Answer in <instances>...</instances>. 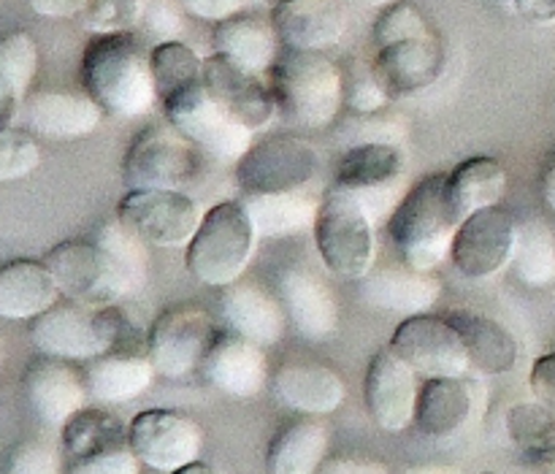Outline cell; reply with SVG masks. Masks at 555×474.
<instances>
[{
    "instance_id": "cell-1",
    "label": "cell",
    "mask_w": 555,
    "mask_h": 474,
    "mask_svg": "<svg viewBox=\"0 0 555 474\" xmlns=\"http://www.w3.org/2000/svg\"><path fill=\"white\" fill-rule=\"evenodd\" d=\"M79 79L87 95L112 117H144L157 103L152 49L133 33L92 36L81 52Z\"/></svg>"
},
{
    "instance_id": "cell-2",
    "label": "cell",
    "mask_w": 555,
    "mask_h": 474,
    "mask_svg": "<svg viewBox=\"0 0 555 474\" xmlns=\"http://www.w3.org/2000/svg\"><path fill=\"white\" fill-rule=\"evenodd\" d=\"M135 325L117 304H90L60 298L30 320V340L41 356L63 361H92L106 353H135Z\"/></svg>"
},
{
    "instance_id": "cell-3",
    "label": "cell",
    "mask_w": 555,
    "mask_h": 474,
    "mask_svg": "<svg viewBox=\"0 0 555 474\" xmlns=\"http://www.w3.org/2000/svg\"><path fill=\"white\" fill-rule=\"evenodd\" d=\"M276 114L287 125L320 130L334 125L345 108V79L341 68L323 52L282 49L269 68Z\"/></svg>"
},
{
    "instance_id": "cell-4",
    "label": "cell",
    "mask_w": 555,
    "mask_h": 474,
    "mask_svg": "<svg viewBox=\"0 0 555 474\" xmlns=\"http://www.w3.org/2000/svg\"><path fill=\"white\" fill-rule=\"evenodd\" d=\"M448 174H428L388 217V233L399 249L401 264L415 271H434L450 258L461 217L448 198Z\"/></svg>"
},
{
    "instance_id": "cell-5",
    "label": "cell",
    "mask_w": 555,
    "mask_h": 474,
    "mask_svg": "<svg viewBox=\"0 0 555 474\" xmlns=\"http://www.w3.org/2000/svg\"><path fill=\"white\" fill-rule=\"evenodd\" d=\"M255 239L258 233L242 201H220L204 212L198 231L184 247V269L204 285H233L253 260Z\"/></svg>"
},
{
    "instance_id": "cell-6",
    "label": "cell",
    "mask_w": 555,
    "mask_h": 474,
    "mask_svg": "<svg viewBox=\"0 0 555 474\" xmlns=\"http://www.w3.org/2000/svg\"><path fill=\"white\" fill-rule=\"evenodd\" d=\"M374 226L366 206L352 193L331 188L318 204L312 236L325 269L339 280L358 282L374 266Z\"/></svg>"
},
{
    "instance_id": "cell-7",
    "label": "cell",
    "mask_w": 555,
    "mask_h": 474,
    "mask_svg": "<svg viewBox=\"0 0 555 474\" xmlns=\"http://www.w3.org/2000/svg\"><path fill=\"white\" fill-rule=\"evenodd\" d=\"M198 146L171 125L141 130L122 157V182L128 190H188L201 177Z\"/></svg>"
},
{
    "instance_id": "cell-8",
    "label": "cell",
    "mask_w": 555,
    "mask_h": 474,
    "mask_svg": "<svg viewBox=\"0 0 555 474\" xmlns=\"http://www.w3.org/2000/svg\"><path fill=\"white\" fill-rule=\"evenodd\" d=\"M404 146L361 144L347 146L334 166V188L356 195L374 222L388 220L404 198Z\"/></svg>"
},
{
    "instance_id": "cell-9",
    "label": "cell",
    "mask_w": 555,
    "mask_h": 474,
    "mask_svg": "<svg viewBox=\"0 0 555 474\" xmlns=\"http://www.w3.org/2000/svg\"><path fill=\"white\" fill-rule=\"evenodd\" d=\"M160 103L168 125L215 161L236 163L253 144L255 133L217 106L204 81H195Z\"/></svg>"
},
{
    "instance_id": "cell-10",
    "label": "cell",
    "mask_w": 555,
    "mask_h": 474,
    "mask_svg": "<svg viewBox=\"0 0 555 474\" xmlns=\"http://www.w3.org/2000/svg\"><path fill=\"white\" fill-rule=\"evenodd\" d=\"M320 174V152L298 136H269L249 144L236 161L242 195L296 193Z\"/></svg>"
},
{
    "instance_id": "cell-11",
    "label": "cell",
    "mask_w": 555,
    "mask_h": 474,
    "mask_svg": "<svg viewBox=\"0 0 555 474\" xmlns=\"http://www.w3.org/2000/svg\"><path fill=\"white\" fill-rule=\"evenodd\" d=\"M198 201L184 190H128L117 220L150 247H188L201 226Z\"/></svg>"
},
{
    "instance_id": "cell-12",
    "label": "cell",
    "mask_w": 555,
    "mask_h": 474,
    "mask_svg": "<svg viewBox=\"0 0 555 474\" xmlns=\"http://www.w3.org/2000/svg\"><path fill=\"white\" fill-rule=\"evenodd\" d=\"M215 336L217 329L204 309L171 307L152 323L146 334V356L157 374L182 380L204 363Z\"/></svg>"
},
{
    "instance_id": "cell-13",
    "label": "cell",
    "mask_w": 555,
    "mask_h": 474,
    "mask_svg": "<svg viewBox=\"0 0 555 474\" xmlns=\"http://www.w3.org/2000/svg\"><path fill=\"white\" fill-rule=\"evenodd\" d=\"M390 347L401 361L410 363V369H415V374H423L426 380L464 377L472 369L464 340L444 315H412L393 331Z\"/></svg>"
},
{
    "instance_id": "cell-14",
    "label": "cell",
    "mask_w": 555,
    "mask_h": 474,
    "mask_svg": "<svg viewBox=\"0 0 555 474\" xmlns=\"http://www.w3.org/2000/svg\"><path fill=\"white\" fill-rule=\"evenodd\" d=\"M515 236H518L515 217L499 204L488 206L461 222L450 247V260L466 280H488L509 266Z\"/></svg>"
},
{
    "instance_id": "cell-15",
    "label": "cell",
    "mask_w": 555,
    "mask_h": 474,
    "mask_svg": "<svg viewBox=\"0 0 555 474\" xmlns=\"http://www.w3.org/2000/svg\"><path fill=\"white\" fill-rule=\"evenodd\" d=\"M128 445L135 459L155 472H177L201 456L198 423L173 410H144L130 421Z\"/></svg>"
},
{
    "instance_id": "cell-16",
    "label": "cell",
    "mask_w": 555,
    "mask_h": 474,
    "mask_svg": "<svg viewBox=\"0 0 555 474\" xmlns=\"http://www.w3.org/2000/svg\"><path fill=\"white\" fill-rule=\"evenodd\" d=\"M204 85L217 106L231 114L249 133L269 128L271 119L276 117L274 92L269 81L255 71L233 63L225 54L211 52L209 57H204Z\"/></svg>"
},
{
    "instance_id": "cell-17",
    "label": "cell",
    "mask_w": 555,
    "mask_h": 474,
    "mask_svg": "<svg viewBox=\"0 0 555 474\" xmlns=\"http://www.w3.org/2000/svg\"><path fill=\"white\" fill-rule=\"evenodd\" d=\"M444 63L448 57H444L442 41L437 33H428V36L401 38V41L377 47L372 71L385 95L390 101H399V98L428 90L442 76Z\"/></svg>"
},
{
    "instance_id": "cell-18",
    "label": "cell",
    "mask_w": 555,
    "mask_h": 474,
    "mask_svg": "<svg viewBox=\"0 0 555 474\" xmlns=\"http://www.w3.org/2000/svg\"><path fill=\"white\" fill-rule=\"evenodd\" d=\"M417 390L415 369L401 361L393 347L374 353L363 377V401L383 432H404L415 421Z\"/></svg>"
},
{
    "instance_id": "cell-19",
    "label": "cell",
    "mask_w": 555,
    "mask_h": 474,
    "mask_svg": "<svg viewBox=\"0 0 555 474\" xmlns=\"http://www.w3.org/2000/svg\"><path fill=\"white\" fill-rule=\"evenodd\" d=\"M43 264L49 266L65 298L90 304V307L119 304V293L114 287L112 271H108L101 247L92 239L90 242L68 239V242L54 244L47 253V258H43Z\"/></svg>"
},
{
    "instance_id": "cell-20",
    "label": "cell",
    "mask_w": 555,
    "mask_h": 474,
    "mask_svg": "<svg viewBox=\"0 0 555 474\" xmlns=\"http://www.w3.org/2000/svg\"><path fill=\"white\" fill-rule=\"evenodd\" d=\"M271 25L285 49L323 52L347 33V0H285L271 9Z\"/></svg>"
},
{
    "instance_id": "cell-21",
    "label": "cell",
    "mask_w": 555,
    "mask_h": 474,
    "mask_svg": "<svg viewBox=\"0 0 555 474\" xmlns=\"http://www.w3.org/2000/svg\"><path fill=\"white\" fill-rule=\"evenodd\" d=\"M206 383L233 399H253L266 388L269 367L263 347L238 334H217L201 363Z\"/></svg>"
},
{
    "instance_id": "cell-22",
    "label": "cell",
    "mask_w": 555,
    "mask_h": 474,
    "mask_svg": "<svg viewBox=\"0 0 555 474\" xmlns=\"http://www.w3.org/2000/svg\"><path fill=\"white\" fill-rule=\"evenodd\" d=\"M276 293L293 329L309 342H323L339 325V307L328 285L301 266H287L276 277Z\"/></svg>"
},
{
    "instance_id": "cell-23",
    "label": "cell",
    "mask_w": 555,
    "mask_h": 474,
    "mask_svg": "<svg viewBox=\"0 0 555 474\" xmlns=\"http://www.w3.org/2000/svg\"><path fill=\"white\" fill-rule=\"evenodd\" d=\"M22 119L33 133L52 141L85 139L101 125L103 108L87 92L41 90L22 101Z\"/></svg>"
},
{
    "instance_id": "cell-24",
    "label": "cell",
    "mask_w": 555,
    "mask_h": 474,
    "mask_svg": "<svg viewBox=\"0 0 555 474\" xmlns=\"http://www.w3.org/2000/svg\"><path fill=\"white\" fill-rule=\"evenodd\" d=\"M358 293L369 307L399 312L404 318L423 315L442 296V282L431 271H415L410 266H385L358 280Z\"/></svg>"
},
{
    "instance_id": "cell-25",
    "label": "cell",
    "mask_w": 555,
    "mask_h": 474,
    "mask_svg": "<svg viewBox=\"0 0 555 474\" xmlns=\"http://www.w3.org/2000/svg\"><path fill=\"white\" fill-rule=\"evenodd\" d=\"M25 396L47 426H60L85 407L87 385L63 358L41 356L27 367Z\"/></svg>"
},
{
    "instance_id": "cell-26",
    "label": "cell",
    "mask_w": 555,
    "mask_h": 474,
    "mask_svg": "<svg viewBox=\"0 0 555 474\" xmlns=\"http://www.w3.org/2000/svg\"><path fill=\"white\" fill-rule=\"evenodd\" d=\"M60 287L43 260H9L0 266V320H36L60 302Z\"/></svg>"
},
{
    "instance_id": "cell-27",
    "label": "cell",
    "mask_w": 555,
    "mask_h": 474,
    "mask_svg": "<svg viewBox=\"0 0 555 474\" xmlns=\"http://www.w3.org/2000/svg\"><path fill=\"white\" fill-rule=\"evenodd\" d=\"M475 415V388L466 377H431L417 390L415 423L426 437H455Z\"/></svg>"
},
{
    "instance_id": "cell-28",
    "label": "cell",
    "mask_w": 555,
    "mask_h": 474,
    "mask_svg": "<svg viewBox=\"0 0 555 474\" xmlns=\"http://www.w3.org/2000/svg\"><path fill=\"white\" fill-rule=\"evenodd\" d=\"M274 394L291 410L304 415H331L345 401L347 388L334 369L323 363H285L274 374Z\"/></svg>"
},
{
    "instance_id": "cell-29",
    "label": "cell",
    "mask_w": 555,
    "mask_h": 474,
    "mask_svg": "<svg viewBox=\"0 0 555 474\" xmlns=\"http://www.w3.org/2000/svg\"><path fill=\"white\" fill-rule=\"evenodd\" d=\"M276 47H280V38L271 20L253 11H236L228 20L215 22V30H211V49L255 74H263L274 65V60L280 57Z\"/></svg>"
},
{
    "instance_id": "cell-30",
    "label": "cell",
    "mask_w": 555,
    "mask_h": 474,
    "mask_svg": "<svg viewBox=\"0 0 555 474\" xmlns=\"http://www.w3.org/2000/svg\"><path fill=\"white\" fill-rule=\"evenodd\" d=\"M220 307L233 334L244 336L255 345H276L285 334L287 315L282 304L249 282H233V285L222 287Z\"/></svg>"
},
{
    "instance_id": "cell-31",
    "label": "cell",
    "mask_w": 555,
    "mask_h": 474,
    "mask_svg": "<svg viewBox=\"0 0 555 474\" xmlns=\"http://www.w3.org/2000/svg\"><path fill=\"white\" fill-rule=\"evenodd\" d=\"M444 318L464 340L472 369L488 377L513 372L518 363V342L502 323L480 312H469V309H453Z\"/></svg>"
},
{
    "instance_id": "cell-32",
    "label": "cell",
    "mask_w": 555,
    "mask_h": 474,
    "mask_svg": "<svg viewBox=\"0 0 555 474\" xmlns=\"http://www.w3.org/2000/svg\"><path fill=\"white\" fill-rule=\"evenodd\" d=\"M157 369L146 353H106L92 358L85 372L87 394L101 405H122L139 399L155 383Z\"/></svg>"
},
{
    "instance_id": "cell-33",
    "label": "cell",
    "mask_w": 555,
    "mask_h": 474,
    "mask_svg": "<svg viewBox=\"0 0 555 474\" xmlns=\"http://www.w3.org/2000/svg\"><path fill=\"white\" fill-rule=\"evenodd\" d=\"M328 450V428L314 415L287 423L271 439L266 470L269 474H318Z\"/></svg>"
},
{
    "instance_id": "cell-34",
    "label": "cell",
    "mask_w": 555,
    "mask_h": 474,
    "mask_svg": "<svg viewBox=\"0 0 555 474\" xmlns=\"http://www.w3.org/2000/svg\"><path fill=\"white\" fill-rule=\"evenodd\" d=\"M444 188H448V198L455 215L464 222L475 212L496 206L502 201L504 190H507V171L496 157H466L453 171H448Z\"/></svg>"
},
{
    "instance_id": "cell-35",
    "label": "cell",
    "mask_w": 555,
    "mask_h": 474,
    "mask_svg": "<svg viewBox=\"0 0 555 474\" xmlns=\"http://www.w3.org/2000/svg\"><path fill=\"white\" fill-rule=\"evenodd\" d=\"M242 206L253 220L255 233L266 239L296 236V233L312 231L318 217V201L296 193H271V195H238Z\"/></svg>"
},
{
    "instance_id": "cell-36",
    "label": "cell",
    "mask_w": 555,
    "mask_h": 474,
    "mask_svg": "<svg viewBox=\"0 0 555 474\" xmlns=\"http://www.w3.org/2000/svg\"><path fill=\"white\" fill-rule=\"evenodd\" d=\"M92 242L101 247L103 258H106L114 287L119 293V302L133 296V293H139L146 285V277H150V253H146V247L150 244L141 242L119 220H112L98 228Z\"/></svg>"
},
{
    "instance_id": "cell-37",
    "label": "cell",
    "mask_w": 555,
    "mask_h": 474,
    "mask_svg": "<svg viewBox=\"0 0 555 474\" xmlns=\"http://www.w3.org/2000/svg\"><path fill=\"white\" fill-rule=\"evenodd\" d=\"M63 450L70 461L85 456L103 453V450L125 448L128 445V426L114 412L103 407H81L76 415L63 423Z\"/></svg>"
},
{
    "instance_id": "cell-38",
    "label": "cell",
    "mask_w": 555,
    "mask_h": 474,
    "mask_svg": "<svg viewBox=\"0 0 555 474\" xmlns=\"http://www.w3.org/2000/svg\"><path fill=\"white\" fill-rule=\"evenodd\" d=\"M507 434L531 466H555V412L542 401H524L507 412Z\"/></svg>"
},
{
    "instance_id": "cell-39",
    "label": "cell",
    "mask_w": 555,
    "mask_h": 474,
    "mask_svg": "<svg viewBox=\"0 0 555 474\" xmlns=\"http://www.w3.org/2000/svg\"><path fill=\"white\" fill-rule=\"evenodd\" d=\"M509 266H513L515 277L529 287L551 285L555 280V236L545 222H520Z\"/></svg>"
},
{
    "instance_id": "cell-40",
    "label": "cell",
    "mask_w": 555,
    "mask_h": 474,
    "mask_svg": "<svg viewBox=\"0 0 555 474\" xmlns=\"http://www.w3.org/2000/svg\"><path fill=\"white\" fill-rule=\"evenodd\" d=\"M334 139L341 146L361 144H390L404 146L410 139V125L404 114L393 108H377V112H347L334 123Z\"/></svg>"
},
{
    "instance_id": "cell-41",
    "label": "cell",
    "mask_w": 555,
    "mask_h": 474,
    "mask_svg": "<svg viewBox=\"0 0 555 474\" xmlns=\"http://www.w3.org/2000/svg\"><path fill=\"white\" fill-rule=\"evenodd\" d=\"M152 74L157 85V101L204 81V57L184 41H163L152 47Z\"/></svg>"
},
{
    "instance_id": "cell-42",
    "label": "cell",
    "mask_w": 555,
    "mask_h": 474,
    "mask_svg": "<svg viewBox=\"0 0 555 474\" xmlns=\"http://www.w3.org/2000/svg\"><path fill=\"white\" fill-rule=\"evenodd\" d=\"M38 71V47L30 33L14 30L0 36V74L9 76L22 95H27Z\"/></svg>"
},
{
    "instance_id": "cell-43",
    "label": "cell",
    "mask_w": 555,
    "mask_h": 474,
    "mask_svg": "<svg viewBox=\"0 0 555 474\" xmlns=\"http://www.w3.org/2000/svg\"><path fill=\"white\" fill-rule=\"evenodd\" d=\"M434 33L431 22L423 16V11L417 5L399 0V3H390L379 11L377 22H374V47H385L390 41H401V38H415V36H428Z\"/></svg>"
},
{
    "instance_id": "cell-44",
    "label": "cell",
    "mask_w": 555,
    "mask_h": 474,
    "mask_svg": "<svg viewBox=\"0 0 555 474\" xmlns=\"http://www.w3.org/2000/svg\"><path fill=\"white\" fill-rule=\"evenodd\" d=\"M41 166V150L27 130L9 128L0 133V184L30 177Z\"/></svg>"
},
{
    "instance_id": "cell-45",
    "label": "cell",
    "mask_w": 555,
    "mask_h": 474,
    "mask_svg": "<svg viewBox=\"0 0 555 474\" xmlns=\"http://www.w3.org/2000/svg\"><path fill=\"white\" fill-rule=\"evenodd\" d=\"M341 79H345L347 112H377L390 103V98L385 95L377 76H374L372 63L350 60L347 65H341Z\"/></svg>"
},
{
    "instance_id": "cell-46",
    "label": "cell",
    "mask_w": 555,
    "mask_h": 474,
    "mask_svg": "<svg viewBox=\"0 0 555 474\" xmlns=\"http://www.w3.org/2000/svg\"><path fill=\"white\" fill-rule=\"evenodd\" d=\"M141 16V0H87L81 25L101 33H133Z\"/></svg>"
},
{
    "instance_id": "cell-47",
    "label": "cell",
    "mask_w": 555,
    "mask_h": 474,
    "mask_svg": "<svg viewBox=\"0 0 555 474\" xmlns=\"http://www.w3.org/2000/svg\"><path fill=\"white\" fill-rule=\"evenodd\" d=\"M135 30L150 38L152 47L163 41H179L184 25L177 0H141V16Z\"/></svg>"
},
{
    "instance_id": "cell-48",
    "label": "cell",
    "mask_w": 555,
    "mask_h": 474,
    "mask_svg": "<svg viewBox=\"0 0 555 474\" xmlns=\"http://www.w3.org/2000/svg\"><path fill=\"white\" fill-rule=\"evenodd\" d=\"M139 466L141 461L135 459L130 445H125V448L103 450V453L70 461L65 474H139Z\"/></svg>"
},
{
    "instance_id": "cell-49",
    "label": "cell",
    "mask_w": 555,
    "mask_h": 474,
    "mask_svg": "<svg viewBox=\"0 0 555 474\" xmlns=\"http://www.w3.org/2000/svg\"><path fill=\"white\" fill-rule=\"evenodd\" d=\"M5 474H60V459L49 445L22 443L9 456Z\"/></svg>"
},
{
    "instance_id": "cell-50",
    "label": "cell",
    "mask_w": 555,
    "mask_h": 474,
    "mask_svg": "<svg viewBox=\"0 0 555 474\" xmlns=\"http://www.w3.org/2000/svg\"><path fill=\"white\" fill-rule=\"evenodd\" d=\"M529 385L537 401H542V405L551 407L555 412V353L537 358L529 374Z\"/></svg>"
},
{
    "instance_id": "cell-51",
    "label": "cell",
    "mask_w": 555,
    "mask_h": 474,
    "mask_svg": "<svg viewBox=\"0 0 555 474\" xmlns=\"http://www.w3.org/2000/svg\"><path fill=\"white\" fill-rule=\"evenodd\" d=\"M177 3L179 9L198 16V20L220 22L228 20L231 14H236V11H242L244 0H177Z\"/></svg>"
},
{
    "instance_id": "cell-52",
    "label": "cell",
    "mask_w": 555,
    "mask_h": 474,
    "mask_svg": "<svg viewBox=\"0 0 555 474\" xmlns=\"http://www.w3.org/2000/svg\"><path fill=\"white\" fill-rule=\"evenodd\" d=\"M22 101H25V95L16 90L14 81H11L9 76L0 74V133H3V130H9L11 123L20 117Z\"/></svg>"
},
{
    "instance_id": "cell-53",
    "label": "cell",
    "mask_w": 555,
    "mask_h": 474,
    "mask_svg": "<svg viewBox=\"0 0 555 474\" xmlns=\"http://www.w3.org/2000/svg\"><path fill=\"white\" fill-rule=\"evenodd\" d=\"M33 14L47 16V20H70V16H81L87 0H27Z\"/></svg>"
},
{
    "instance_id": "cell-54",
    "label": "cell",
    "mask_w": 555,
    "mask_h": 474,
    "mask_svg": "<svg viewBox=\"0 0 555 474\" xmlns=\"http://www.w3.org/2000/svg\"><path fill=\"white\" fill-rule=\"evenodd\" d=\"M318 474H390L388 466L379 461H363V459H331L323 461Z\"/></svg>"
},
{
    "instance_id": "cell-55",
    "label": "cell",
    "mask_w": 555,
    "mask_h": 474,
    "mask_svg": "<svg viewBox=\"0 0 555 474\" xmlns=\"http://www.w3.org/2000/svg\"><path fill=\"white\" fill-rule=\"evenodd\" d=\"M513 11L531 25H553L555 0H513Z\"/></svg>"
},
{
    "instance_id": "cell-56",
    "label": "cell",
    "mask_w": 555,
    "mask_h": 474,
    "mask_svg": "<svg viewBox=\"0 0 555 474\" xmlns=\"http://www.w3.org/2000/svg\"><path fill=\"white\" fill-rule=\"evenodd\" d=\"M542 198H545L547 209L555 212V155L547 163L545 174H542Z\"/></svg>"
},
{
    "instance_id": "cell-57",
    "label": "cell",
    "mask_w": 555,
    "mask_h": 474,
    "mask_svg": "<svg viewBox=\"0 0 555 474\" xmlns=\"http://www.w3.org/2000/svg\"><path fill=\"white\" fill-rule=\"evenodd\" d=\"M171 474H217V470H211V466L204 464V461H193V464L182 466V470H177Z\"/></svg>"
},
{
    "instance_id": "cell-58",
    "label": "cell",
    "mask_w": 555,
    "mask_h": 474,
    "mask_svg": "<svg viewBox=\"0 0 555 474\" xmlns=\"http://www.w3.org/2000/svg\"><path fill=\"white\" fill-rule=\"evenodd\" d=\"M401 474H459V472L448 470V466H412V470H406Z\"/></svg>"
},
{
    "instance_id": "cell-59",
    "label": "cell",
    "mask_w": 555,
    "mask_h": 474,
    "mask_svg": "<svg viewBox=\"0 0 555 474\" xmlns=\"http://www.w3.org/2000/svg\"><path fill=\"white\" fill-rule=\"evenodd\" d=\"M352 5H363V9H385L390 3H399V0H347Z\"/></svg>"
},
{
    "instance_id": "cell-60",
    "label": "cell",
    "mask_w": 555,
    "mask_h": 474,
    "mask_svg": "<svg viewBox=\"0 0 555 474\" xmlns=\"http://www.w3.org/2000/svg\"><path fill=\"white\" fill-rule=\"evenodd\" d=\"M260 3H263V5H269V9H274V5L285 3V0H260Z\"/></svg>"
},
{
    "instance_id": "cell-61",
    "label": "cell",
    "mask_w": 555,
    "mask_h": 474,
    "mask_svg": "<svg viewBox=\"0 0 555 474\" xmlns=\"http://www.w3.org/2000/svg\"><path fill=\"white\" fill-rule=\"evenodd\" d=\"M507 3H509V5H513V0H507Z\"/></svg>"
},
{
    "instance_id": "cell-62",
    "label": "cell",
    "mask_w": 555,
    "mask_h": 474,
    "mask_svg": "<svg viewBox=\"0 0 555 474\" xmlns=\"http://www.w3.org/2000/svg\"><path fill=\"white\" fill-rule=\"evenodd\" d=\"M482 474H493V472H482Z\"/></svg>"
}]
</instances>
